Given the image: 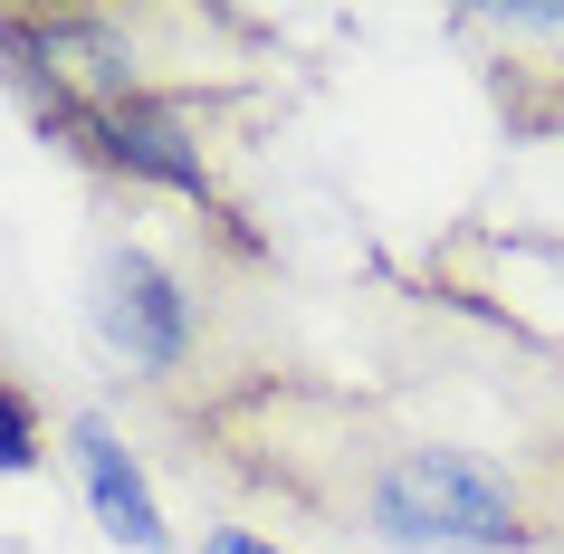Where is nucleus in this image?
<instances>
[{
    "label": "nucleus",
    "instance_id": "6e6552de",
    "mask_svg": "<svg viewBox=\"0 0 564 554\" xmlns=\"http://www.w3.org/2000/svg\"><path fill=\"white\" fill-rule=\"evenodd\" d=\"M202 554H278V545H268L259 525H230V517H210V525H202Z\"/></svg>",
    "mask_w": 564,
    "mask_h": 554
},
{
    "label": "nucleus",
    "instance_id": "39448f33",
    "mask_svg": "<svg viewBox=\"0 0 564 554\" xmlns=\"http://www.w3.org/2000/svg\"><path fill=\"white\" fill-rule=\"evenodd\" d=\"M67 449H77V478H87V497H96V517H106V535H116V545L173 554V525H163V507H153V478H144V459L124 449L116 421L77 411V421H67Z\"/></svg>",
    "mask_w": 564,
    "mask_h": 554
},
{
    "label": "nucleus",
    "instance_id": "423d86ee",
    "mask_svg": "<svg viewBox=\"0 0 564 554\" xmlns=\"http://www.w3.org/2000/svg\"><path fill=\"white\" fill-rule=\"evenodd\" d=\"M478 345L498 354V392H507V411H517V468L535 478V497L555 507V525H564V363H545V354H527V345H507V335H488V325H469Z\"/></svg>",
    "mask_w": 564,
    "mask_h": 554
},
{
    "label": "nucleus",
    "instance_id": "0eeeda50",
    "mask_svg": "<svg viewBox=\"0 0 564 554\" xmlns=\"http://www.w3.org/2000/svg\"><path fill=\"white\" fill-rule=\"evenodd\" d=\"M30 468H48V411H39L30 382L0 363V478H30Z\"/></svg>",
    "mask_w": 564,
    "mask_h": 554
},
{
    "label": "nucleus",
    "instance_id": "f257e3e1",
    "mask_svg": "<svg viewBox=\"0 0 564 554\" xmlns=\"http://www.w3.org/2000/svg\"><path fill=\"white\" fill-rule=\"evenodd\" d=\"M182 468L239 507L364 535L392 554H564L555 507L517 459H488L469 439L364 392V382L306 373V363H230L153 402Z\"/></svg>",
    "mask_w": 564,
    "mask_h": 554
},
{
    "label": "nucleus",
    "instance_id": "7ed1b4c3",
    "mask_svg": "<svg viewBox=\"0 0 564 554\" xmlns=\"http://www.w3.org/2000/svg\"><path fill=\"white\" fill-rule=\"evenodd\" d=\"M87 316H96V335H106V354L144 382V402H173V392H192V382L230 373V363L210 354V296L192 287V268H173L134 230L96 239Z\"/></svg>",
    "mask_w": 564,
    "mask_h": 554
},
{
    "label": "nucleus",
    "instance_id": "20e7f679",
    "mask_svg": "<svg viewBox=\"0 0 564 554\" xmlns=\"http://www.w3.org/2000/svg\"><path fill=\"white\" fill-rule=\"evenodd\" d=\"M449 39L478 48L488 106L517 144H564V0H507V10H449Z\"/></svg>",
    "mask_w": 564,
    "mask_h": 554
},
{
    "label": "nucleus",
    "instance_id": "f03ea898",
    "mask_svg": "<svg viewBox=\"0 0 564 554\" xmlns=\"http://www.w3.org/2000/svg\"><path fill=\"white\" fill-rule=\"evenodd\" d=\"M0 77L87 182L173 202L192 239L230 268L268 259L259 220L230 182L268 87V39L249 10L30 0V10H0Z\"/></svg>",
    "mask_w": 564,
    "mask_h": 554
}]
</instances>
